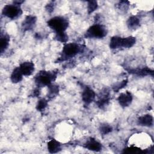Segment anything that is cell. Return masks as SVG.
Listing matches in <instances>:
<instances>
[{
  "label": "cell",
  "mask_w": 154,
  "mask_h": 154,
  "mask_svg": "<svg viewBox=\"0 0 154 154\" xmlns=\"http://www.w3.org/2000/svg\"><path fill=\"white\" fill-rule=\"evenodd\" d=\"M57 72L42 70L39 72L34 78V81L37 87H48L52 84L57 78Z\"/></svg>",
  "instance_id": "1"
},
{
  "label": "cell",
  "mask_w": 154,
  "mask_h": 154,
  "mask_svg": "<svg viewBox=\"0 0 154 154\" xmlns=\"http://www.w3.org/2000/svg\"><path fill=\"white\" fill-rule=\"evenodd\" d=\"M83 49L82 46L76 43H65L63 48L60 60L64 61L72 58L81 52Z\"/></svg>",
  "instance_id": "2"
},
{
  "label": "cell",
  "mask_w": 154,
  "mask_h": 154,
  "mask_svg": "<svg viewBox=\"0 0 154 154\" xmlns=\"http://www.w3.org/2000/svg\"><path fill=\"white\" fill-rule=\"evenodd\" d=\"M47 24L55 33L65 32L69 26L68 20L63 16H55L50 19Z\"/></svg>",
  "instance_id": "3"
},
{
  "label": "cell",
  "mask_w": 154,
  "mask_h": 154,
  "mask_svg": "<svg viewBox=\"0 0 154 154\" xmlns=\"http://www.w3.org/2000/svg\"><path fill=\"white\" fill-rule=\"evenodd\" d=\"M106 27L101 24H94L90 26L85 33V37L87 38H102L107 34Z\"/></svg>",
  "instance_id": "4"
},
{
  "label": "cell",
  "mask_w": 154,
  "mask_h": 154,
  "mask_svg": "<svg viewBox=\"0 0 154 154\" xmlns=\"http://www.w3.org/2000/svg\"><path fill=\"white\" fill-rule=\"evenodd\" d=\"M22 14V10L20 5L16 4L5 5L2 10V14L9 19H15Z\"/></svg>",
  "instance_id": "5"
},
{
  "label": "cell",
  "mask_w": 154,
  "mask_h": 154,
  "mask_svg": "<svg viewBox=\"0 0 154 154\" xmlns=\"http://www.w3.org/2000/svg\"><path fill=\"white\" fill-rule=\"evenodd\" d=\"M110 100V93L107 89H105L100 92L98 96V99L96 102L97 106L100 109H103L109 103Z\"/></svg>",
  "instance_id": "6"
},
{
  "label": "cell",
  "mask_w": 154,
  "mask_h": 154,
  "mask_svg": "<svg viewBox=\"0 0 154 154\" xmlns=\"http://www.w3.org/2000/svg\"><path fill=\"white\" fill-rule=\"evenodd\" d=\"M96 97V93L94 91L89 87H85L82 92V100L83 102L88 105L93 102Z\"/></svg>",
  "instance_id": "7"
},
{
  "label": "cell",
  "mask_w": 154,
  "mask_h": 154,
  "mask_svg": "<svg viewBox=\"0 0 154 154\" xmlns=\"http://www.w3.org/2000/svg\"><path fill=\"white\" fill-rule=\"evenodd\" d=\"M133 100V96L130 91H126L120 93L117 98V101L119 105L122 108H126L129 106Z\"/></svg>",
  "instance_id": "8"
},
{
  "label": "cell",
  "mask_w": 154,
  "mask_h": 154,
  "mask_svg": "<svg viewBox=\"0 0 154 154\" xmlns=\"http://www.w3.org/2000/svg\"><path fill=\"white\" fill-rule=\"evenodd\" d=\"M84 147L89 150L94 152H99L102 149V144L93 138H90L87 140L86 143L84 144Z\"/></svg>",
  "instance_id": "9"
},
{
  "label": "cell",
  "mask_w": 154,
  "mask_h": 154,
  "mask_svg": "<svg viewBox=\"0 0 154 154\" xmlns=\"http://www.w3.org/2000/svg\"><path fill=\"white\" fill-rule=\"evenodd\" d=\"M23 75L28 76L31 75L35 70V66L32 61H25L19 66Z\"/></svg>",
  "instance_id": "10"
},
{
  "label": "cell",
  "mask_w": 154,
  "mask_h": 154,
  "mask_svg": "<svg viewBox=\"0 0 154 154\" xmlns=\"http://www.w3.org/2000/svg\"><path fill=\"white\" fill-rule=\"evenodd\" d=\"M37 18L34 16H26L22 23V28L23 31H30L32 29L35 25Z\"/></svg>",
  "instance_id": "11"
},
{
  "label": "cell",
  "mask_w": 154,
  "mask_h": 154,
  "mask_svg": "<svg viewBox=\"0 0 154 154\" xmlns=\"http://www.w3.org/2000/svg\"><path fill=\"white\" fill-rule=\"evenodd\" d=\"M139 125L145 127H152L153 124V119L150 114H145L138 119Z\"/></svg>",
  "instance_id": "12"
},
{
  "label": "cell",
  "mask_w": 154,
  "mask_h": 154,
  "mask_svg": "<svg viewBox=\"0 0 154 154\" xmlns=\"http://www.w3.org/2000/svg\"><path fill=\"white\" fill-rule=\"evenodd\" d=\"M47 147L49 152L51 153H55L59 152L61 150V145L56 140H51L47 144Z\"/></svg>",
  "instance_id": "13"
},
{
  "label": "cell",
  "mask_w": 154,
  "mask_h": 154,
  "mask_svg": "<svg viewBox=\"0 0 154 154\" xmlns=\"http://www.w3.org/2000/svg\"><path fill=\"white\" fill-rule=\"evenodd\" d=\"M129 72L131 73L135 74L138 76H147L149 75H151L152 76H153V71L147 67H143V68H137L135 69H131L129 70Z\"/></svg>",
  "instance_id": "14"
},
{
  "label": "cell",
  "mask_w": 154,
  "mask_h": 154,
  "mask_svg": "<svg viewBox=\"0 0 154 154\" xmlns=\"http://www.w3.org/2000/svg\"><path fill=\"white\" fill-rule=\"evenodd\" d=\"M23 74L19 68V67H15L10 76V80L13 83L16 84L20 82L23 79Z\"/></svg>",
  "instance_id": "15"
},
{
  "label": "cell",
  "mask_w": 154,
  "mask_h": 154,
  "mask_svg": "<svg viewBox=\"0 0 154 154\" xmlns=\"http://www.w3.org/2000/svg\"><path fill=\"white\" fill-rule=\"evenodd\" d=\"M10 43V37L7 34H2L1 32L0 38V51L1 53L3 54L8 48Z\"/></svg>",
  "instance_id": "16"
},
{
  "label": "cell",
  "mask_w": 154,
  "mask_h": 154,
  "mask_svg": "<svg viewBox=\"0 0 154 154\" xmlns=\"http://www.w3.org/2000/svg\"><path fill=\"white\" fill-rule=\"evenodd\" d=\"M126 24L129 29L134 30L140 26V20L138 17L132 16L128 18Z\"/></svg>",
  "instance_id": "17"
},
{
  "label": "cell",
  "mask_w": 154,
  "mask_h": 154,
  "mask_svg": "<svg viewBox=\"0 0 154 154\" xmlns=\"http://www.w3.org/2000/svg\"><path fill=\"white\" fill-rule=\"evenodd\" d=\"M136 43V38L133 36H129L122 38L121 48H130Z\"/></svg>",
  "instance_id": "18"
},
{
  "label": "cell",
  "mask_w": 154,
  "mask_h": 154,
  "mask_svg": "<svg viewBox=\"0 0 154 154\" xmlns=\"http://www.w3.org/2000/svg\"><path fill=\"white\" fill-rule=\"evenodd\" d=\"M59 93V87L58 85L55 84H51L48 86V98L49 99H52L56 97Z\"/></svg>",
  "instance_id": "19"
},
{
  "label": "cell",
  "mask_w": 154,
  "mask_h": 154,
  "mask_svg": "<svg viewBox=\"0 0 154 154\" xmlns=\"http://www.w3.org/2000/svg\"><path fill=\"white\" fill-rule=\"evenodd\" d=\"M122 37L119 36H113L110 39L109 48L111 49H116L121 48Z\"/></svg>",
  "instance_id": "20"
},
{
  "label": "cell",
  "mask_w": 154,
  "mask_h": 154,
  "mask_svg": "<svg viewBox=\"0 0 154 154\" xmlns=\"http://www.w3.org/2000/svg\"><path fill=\"white\" fill-rule=\"evenodd\" d=\"M48 103V100H46L45 98L40 99V100H38L36 105V109L40 112L43 111L45 109V108L47 107Z\"/></svg>",
  "instance_id": "21"
},
{
  "label": "cell",
  "mask_w": 154,
  "mask_h": 154,
  "mask_svg": "<svg viewBox=\"0 0 154 154\" xmlns=\"http://www.w3.org/2000/svg\"><path fill=\"white\" fill-rule=\"evenodd\" d=\"M55 39L61 43H66L68 41L69 37L66 32L55 33Z\"/></svg>",
  "instance_id": "22"
},
{
  "label": "cell",
  "mask_w": 154,
  "mask_h": 154,
  "mask_svg": "<svg viewBox=\"0 0 154 154\" xmlns=\"http://www.w3.org/2000/svg\"><path fill=\"white\" fill-rule=\"evenodd\" d=\"M99 131L100 134L105 135L110 133L112 131V128L111 125L106 123H104L100 125L99 128Z\"/></svg>",
  "instance_id": "23"
},
{
  "label": "cell",
  "mask_w": 154,
  "mask_h": 154,
  "mask_svg": "<svg viewBox=\"0 0 154 154\" xmlns=\"http://www.w3.org/2000/svg\"><path fill=\"white\" fill-rule=\"evenodd\" d=\"M87 11L88 14H90L94 12L98 7L97 2L96 1H89L87 2Z\"/></svg>",
  "instance_id": "24"
},
{
  "label": "cell",
  "mask_w": 154,
  "mask_h": 154,
  "mask_svg": "<svg viewBox=\"0 0 154 154\" xmlns=\"http://www.w3.org/2000/svg\"><path fill=\"white\" fill-rule=\"evenodd\" d=\"M128 83L127 79H124L121 82H119L116 84H115L112 87V90L114 91V92H118L120 90L125 87Z\"/></svg>",
  "instance_id": "25"
},
{
  "label": "cell",
  "mask_w": 154,
  "mask_h": 154,
  "mask_svg": "<svg viewBox=\"0 0 154 154\" xmlns=\"http://www.w3.org/2000/svg\"><path fill=\"white\" fill-rule=\"evenodd\" d=\"M140 152H141L140 149L136 147H134V146L127 147L126 149H125V150H124L125 153H139Z\"/></svg>",
  "instance_id": "26"
},
{
  "label": "cell",
  "mask_w": 154,
  "mask_h": 154,
  "mask_svg": "<svg viewBox=\"0 0 154 154\" xmlns=\"http://www.w3.org/2000/svg\"><path fill=\"white\" fill-rule=\"evenodd\" d=\"M128 1H121L120 2V4H119V9H120L121 10H125L126 9H128V5L129 4H126V3H128Z\"/></svg>",
  "instance_id": "27"
},
{
  "label": "cell",
  "mask_w": 154,
  "mask_h": 154,
  "mask_svg": "<svg viewBox=\"0 0 154 154\" xmlns=\"http://www.w3.org/2000/svg\"><path fill=\"white\" fill-rule=\"evenodd\" d=\"M54 5V4H52V3H51V4H49L47 5L46 8V10H47L48 12L51 13L52 11H53V10H54V5Z\"/></svg>",
  "instance_id": "28"
},
{
  "label": "cell",
  "mask_w": 154,
  "mask_h": 154,
  "mask_svg": "<svg viewBox=\"0 0 154 154\" xmlns=\"http://www.w3.org/2000/svg\"><path fill=\"white\" fill-rule=\"evenodd\" d=\"M40 93V89H39V88L38 87L37 88H36V89L34 90V92H33V95L34 96V97H37V96H39Z\"/></svg>",
  "instance_id": "29"
}]
</instances>
